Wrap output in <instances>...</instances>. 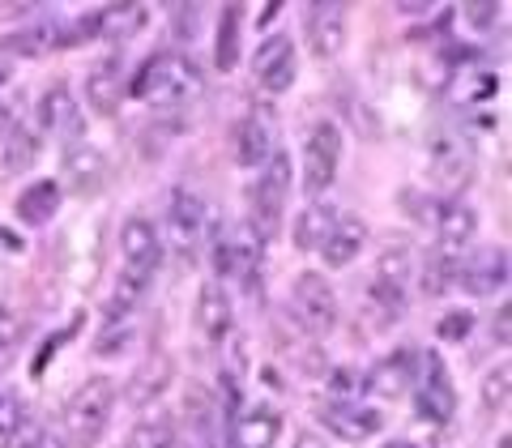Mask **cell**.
I'll return each instance as SVG.
<instances>
[{"label": "cell", "instance_id": "6da1fadb", "mask_svg": "<svg viewBox=\"0 0 512 448\" xmlns=\"http://www.w3.org/2000/svg\"><path fill=\"white\" fill-rule=\"evenodd\" d=\"M116 410V380L111 376H90L77 384V393L64 402L60 423H56V444L60 448H94Z\"/></svg>", "mask_w": 512, "mask_h": 448}, {"label": "cell", "instance_id": "7a4b0ae2", "mask_svg": "<svg viewBox=\"0 0 512 448\" xmlns=\"http://www.w3.org/2000/svg\"><path fill=\"white\" fill-rule=\"evenodd\" d=\"M205 90V77L201 69L192 64L188 56H154L146 60V69L137 73L133 82V94L146 99L154 107H184V103H197Z\"/></svg>", "mask_w": 512, "mask_h": 448}, {"label": "cell", "instance_id": "3957f363", "mask_svg": "<svg viewBox=\"0 0 512 448\" xmlns=\"http://www.w3.org/2000/svg\"><path fill=\"white\" fill-rule=\"evenodd\" d=\"M286 192H291V154L274 150L269 163L261 167V180L248 192V231L269 244L282 227V210H286Z\"/></svg>", "mask_w": 512, "mask_h": 448}, {"label": "cell", "instance_id": "277c9868", "mask_svg": "<svg viewBox=\"0 0 512 448\" xmlns=\"http://www.w3.org/2000/svg\"><path fill=\"white\" fill-rule=\"evenodd\" d=\"M338 167H342V133L333 120H320L303 137V192H308V201H320L333 188Z\"/></svg>", "mask_w": 512, "mask_h": 448}, {"label": "cell", "instance_id": "5b68a950", "mask_svg": "<svg viewBox=\"0 0 512 448\" xmlns=\"http://www.w3.org/2000/svg\"><path fill=\"white\" fill-rule=\"evenodd\" d=\"M427 158H431V180L444 192H461L474 180V146L461 128H436L427 141Z\"/></svg>", "mask_w": 512, "mask_h": 448}, {"label": "cell", "instance_id": "8992f818", "mask_svg": "<svg viewBox=\"0 0 512 448\" xmlns=\"http://www.w3.org/2000/svg\"><path fill=\"white\" fill-rule=\"evenodd\" d=\"M414 406H419L423 419L436 423V427H444L457 410L453 376H448V367H444V359L436 355V350L419 355V367H414Z\"/></svg>", "mask_w": 512, "mask_h": 448}, {"label": "cell", "instance_id": "52a82bcc", "mask_svg": "<svg viewBox=\"0 0 512 448\" xmlns=\"http://www.w3.org/2000/svg\"><path fill=\"white\" fill-rule=\"evenodd\" d=\"M291 308L299 316V325L308 333H316V338L338 325V291H333V286L325 282V274H316V269H308V274L295 278Z\"/></svg>", "mask_w": 512, "mask_h": 448}, {"label": "cell", "instance_id": "ba28073f", "mask_svg": "<svg viewBox=\"0 0 512 448\" xmlns=\"http://www.w3.org/2000/svg\"><path fill=\"white\" fill-rule=\"evenodd\" d=\"M252 77L261 82L265 94H286L299 77V56H295V43L286 35H269L252 56Z\"/></svg>", "mask_w": 512, "mask_h": 448}, {"label": "cell", "instance_id": "9c48e42d", "mask_svg": "<svg viewBox=\"0 0 512 448\" xmlns=\"http://www.w3.org/2000/svg\"><path fill=\"white\" fill-rule=\"evenodd\" d=\"M77 35H73V22H30L22 30H13V35L0 39V56H26V60H39L47 52H56V47H73Z\"/></svg>", "mask_w": 512, "mask_h": 448}, {"label": "cell", "instance_id": "30bf717a", "mask_svg": "<svg viewBox=\"0 0 512 448\" xmlns=\"http://www.w3.org/2000/svg\"><path fill=\"white\" fill-rule=\"evenodd\" d=\"M107 184V154L99 146H69L60 163V192L69 188L73 197H99Z\"/></svg>", "mask_w": 512, "mask_h": 448}, {"label": "cell", "instance_id": "8fae6325", "mask_svg": "<svg viewBox=\"0 0 512 448\" xmlns=\"http://www.w3.org/2000/svg\"><path fill=\"white\" fill-rule=\"evenodd\" d=\"M303 35H308V52L316 60H338L342 47H346V9L325 0V5H308L303 9Z\"/></svg>", "mask_w": 512, "mask_h": 448}, {"label": "cell", "instance_id": "7c38bea8", "mask_svg": "<svg viewBox=\"0 0 512 448\" xmlns=\"http://www.w3.org/2000/svg\"><path fill=\"white\" fill-rule=\"evenodd\" d=\"M167 235H171V248L180 256H197L201 239H205V205L197 192L188 188H175L171 192V210H167Z\"/></svg>", "mask_w": 512, "mask_h": 448}, {"label": "cell", "instance_id": "4fadbf2b", "mask_svg": "<svg viewBox=\"0 0 512 448\" xmlns=\"http://www.w3.org/2000/svg\"><path fill=\"white\" fill-rule=\"evenodd\" d=\"M436 252L444 256V261H453L461 265V256H466V248L474 244V231H478V214L470 210L466 201H457V197H448L440 205V214H436Z\"/></svg>", "mask_w": 512, "mask_h": 448}, {"label": "cell", "instance_id": "5bb4252c", "mask_svg": "<svg viewBox=\"0 0 512 448\" xmlns=\"http://www.w3.org/2000/svg\"><path fill=\"white\" fill-rule=\"evenodd\" d=\"M457 282L470 295H495L508 282V248H478L474 256H461Z\"/></svg>", "mask_w": 512, "mask_h": 448}, {"label": "cell", "instance_id": "9a60e30c", "mask_svg": "<svg viewBox=\"0 0 512 448\" xmlns=\"http://www.w3.org/2000/svg\"><path fill=\"white\" fill-rule=\"evenodd\" d=\"M274 154V116L269 111H248L235 124V163L239 167H265Z\"/></svg>", "mask_w": 512, "mask_h": 448}, {"label": "cell", "instance_id": "2e32d148", "mask_svg": "<svg viewBox=\"0 0 512 448\" xmlns=\"http://www.w3.org/2000/svg\"><path fill=\"white\" fill-rule=\"evenodd\" d=\"M39 128L47 137H60V141H73L77 133H82V116H77V99H73V90L56 82V86H47L43 90V99H39Z\"/></svg>", "mask_w": 512, "mask_h": 448}, {"label": "cell", "instance_id": "e0dca14e", "mask_svg": "<svg viewBox=\"0 0 512 448\" xmlns=\"http://www.w3.org/2000/svg\"><path fill=\"white\" fill-rule=\"evenodd\" d=\"M414 367H419V355L414 350H393V355H384L372 372L363 376V393L372 397H402L410 384H414Z\"/></svg>", "mask_w": 512, "mask_h": 448}, {"label": "cell", "instance_id": "ac0fdd59", "mask_svg": "<svg viewBox=\"0 0 512 448\" xmlns=\"http://www.w3.org/2000/svg\"><path fill=\"white\" fill-rule=\"evenodd\" d=\"M231 325H235V308H231L227 286L205 282L201 295H197V329L205 333V342H227Z\"/></svg>", "mask_w": 512, "mask_h": 448}, {"label": "cell", "instance_id": "d6986e66", "mask_svg": "<svg viewBox=\"0 0 512 448\" xmlns=\"http://www.w3.org/2000/svg\"><path fill=\"white\" fill-rule=\"evenodd\" d=\"M86 103L94 116L111 120L124 103V77H120V64L116 60H99L94 69L86 73Z\"/></svg>", "mask_w": 512, "mask_h": 448}, {"label": "cell", "instance_id": "ffe728a7", "mask_svg": "<svg viewBox=\"0 0 512 448\" xmlns=\"http://www.w3.org/2000/svg\"><path fill=\"white\" fill-rule=\"evenodd\" d=\"M363 244H367V222H363L359 214H338L329 239L320 244V256H325L329 269H346V265L359 256Z\"/></svg>", "mask_w": 512, "mask_h": 448}, {"label": "cell", "instance_id": "44dd1931", "mask_svg": "<svg viewBox=\"0 0 512 448\" xmlns=\"http://www.w3.org/2000/svg\"><path fill=\"white\" fill-rule=\"evenodd\" d=\"M320 419H325V427L338 431L342 440H367L372 431L384 427L380 410L359 406V402H329V406H320Z\"/></svg>", "mask_w": 512, "mask_h": 448}, {"label": "cell", "instance_id": "7402d4cb", "mask_svg": "<svg viewBox=\"0 0 512 448\" xmlns=\"http://www.w3.org/2000/svg\"><path fill=\"white\" fill-rule=\"evenodd\" d=\"M60 201H64V192L56 180H35L30 188L18 192L13 214H18V222H26V227H47V222L60 214Z\"/></svg>", "mask_w": 512, "mask_h": 448}, {"label": "cell", "instance_id": "603a6c76", "mask_svg": "<svg viewBox=\"0 0 512 448\" xmlns=\"http://www.w3.org/2000/svg\"><path fill=\"white\" fill-rule=\"evenodd\" d=\"M278 431H282V419L269 406L244 410L231 423V448H274L278 444Z\"/></svg>", "mask_w": 512, "mask_h": 448}, {"label": "cell", "instance_id": "cb8c5ba5", "mask_svg": "<svg viewBox=\"0 0 512 448\" xmlns=\"http://www.w3.org/2000/svg\"><path fill=\"white\" fill-rule=\"evenodd\" d=\"M333 222H338V210H333L325 197L308 201V205H303V214L295 218V244L303 252H320V244H325L329 231H333Z\"/></svg>", "mask_w": 512, "mask_h": 448}, {"label": "cell", "instance_id": "d4e9b609", "mask_svg": "<svg viewBox=\"0 0 512 448\" xmlns=\"http://www.w3.org/2000/svg\"><path fill=\"white\" fill-rule=\"evenodd\" d=\"M363 303H367V316H372V325H376V329H389L393 320H402V312H406V286L372 278Z\"/></svg>", "mask_w": 512, "mask_h": 448}, {"label": "cell", "instance_id": "484cf974", "mask_svg": "<svg viewBox=\"0 0 512 448\" xmlns=\"http://www.w3.org/2000/svg\"><path fill=\"white\" fill-rule=\"evenodd\" d=\"M239 39H244V9L227 5V9H222V22H218V39H214V64L222 73H231L239 64V56H244Z\"/></svg>", "mask_w": 512, "mask_h": 448}, {"label": "cell", "instance_id": "4316f807", "mask_svg": "<svg viewBox=\"0 0 512 448\" xmlns=\"http://www.w3.org/2000/svg\"><path fill=\"white\" fill-rule=\"evenodd\" d=\"M146 18L150 9L146 5H111V9H99V39H133L137 30H146Z\"/></svg>", "mask_w": 512, "mask_h": 448}, {"label": "cell", "instance_id": "83f0119b", "mask_svg": "<svg viewBox=\"0 0 512 448\" xmlns=\"http://www.w3.org/2000/svg\"><path fill=\"white\" fill-rule=\"evenodd\" d=\"M120 252L124 256H141V261H158L163 256V244H158V231H154V222L150 218H124V227H120Z\"/></svg>", "mask_w": 512, "mask_h": 448}, {"label": "cell", "instance_id": "f1b7e54d", "mask_svg": "<svg viewBox=\"0 0 512 448\" xmlns=\"http://www.w3.org/2000/svg\"><path fill=\"white\" fill-rule=\"evenodd\" d=\"M184 419H188V431H192V436H197L201 444H210V436H214V397L205 393L201 384H188Z\"/></svg>", "mask_w": 512, "mask_h": 448}, {"label": "cell", "instance_id": "f546056e", "mask_svg": "<svg viewBox=\"0 0 512 448\" xmlns=\"http://www.w3.org/2000/svg\"><path fill=\"white\" fill-rule=\"evenodd\" d=\"M419 282H423V291H427L431 299H436V295H448V286H457V265H453V261H444V256L431 248V252H427V261H423Z\"/></svg>", "mask_w": 512, "mask_h": 448}, {"label": "cell", "instance_id": "4dcf8cb0", "mask_svg": "<svg viewBox=\"0 0 512 448\" xmlns=\"http://www.w3.org/2000/svg\"><path fill=\"white\" fill-rule=\"evenodd\" d=\"M128 448H175V427L167 414H154V419H141L133 440H128Z\"/></svg>", "mask_w": 512, "mask_h": 448}, {"label": "cell", "instance_id": "1f68e13d", "mask_svg": "<svg viewBox=\"0 0 512 448\" xmlns=\"http://www.w3.org/2000/svg\"><path fill=\"white\" fill-rule=\"evenodd\" d=\"M22 427H26V402L18 393L0 389V448H13Z\"/></svg>", "mask_w": 512, "mask_h": 448}, {"label": "cell", "instance_id": "d6a6232c", "mask_svg": "<svg viewBox=\"0 0 512 448\" xmlns=\"http://www.w3.org/2000/svg\"><path fill=\"white\" fill-rule=\"evenodd\" d=\"M167 380H171V363L150 359V367H141L137 380H133V402H150V397H158L167 389Z\"/></svg>", "mask_w": 512, "mask_h": 448}, {"label": "cell", "instance_id": "836d02e7", "mask_svg": "<svg viewBox=\"0 0 512 448\" xmlns=\"http://www.w3.org/2000/svg\"><path fill=\"white\" fill-rule=\"evenodd\" d=\"M495 90H500V77L495 73H466L453 82V94L461 103H487V99H495Z\"/></svg>", "mask_w": 512, "mask_h": 448}, {"label": "cell", "instance_id": "e575fe53", "mask_svg": "<svg viewBox=\"0 0 512 448\" xmlns=\"http://www.w3.org/2000/svg\"><path fill=\"white\" fill-rule=\"evenodd\" d=\"M508 389H512V367H508V363L491 367V372L483 376V410H487V414L504 410V406H508Z\"/></svg>", "mask_w": 512, "mask_h": 448}, {"label": "cell", "instance_id": "d590c367", "mask_svg": "<svg viewBox=\"0 0 512 448\" xmlns=\"http://www.w3.org/2000/svg\"><path fill=\"white\" fill-rule=\"evenodd\" d=\"M39 154V141L26 133V128H5V167H30Z\"/></svg>", "mask_w": 512, "mask_h": 448}, {"label": "cell", "instance_id": "8d00e7d4", "mask_svg": "<svg viewBox=\"0 0 512 448\" xmlns=\"http://www.w3.org/2000/svg\"><path fill=\"white\" fill-rule=\"evenodd\" d=\"M376 278L406 286V278H410V244L384 248V252H380V265H376Z\"/></svg>", "mask_w": 512, "mask_h": 448}, {"label": "cell", "instance_id": "74e56055", "mask_svg": "<svg viewBox=\"0 0 512 448\" xmlns=\"http://www.w3.org/2000/svg\"><path fill=\"white\" fill-rule=\"evenodd\" d=\"M436 333H440V342H466L470 333H474V312L470 308H457V312L440 316Z\"/></svg>", "mask_w": 512, "mask_h": 448}, {"label": "cell", "instance_id": "f35d334b", "mask_svg": "<svg viewBox=\"0 0 512 448\" xmlns=\"http://www.w3.org/2000/svg\"><path fill=\"white\" fill-rule=\"evenodd\" d=\"M171 18H175V39H197V30H201V9L197 5H171Z\"/></svg>", "mask_w": 512, "mask_h": 448}, {"label": "cell", "instance_id": "ab89813d", "mask_svg": "<svg viewBox=\"0 0 512 448\" xmlns=\"http://www.w3.org/2000/svg\"><path fill=\"white\" fill-rule=\"evenodd\" d=\"M128 342V325H124V320H111V325L99 333V342H94V346H99V355H111V350H120Z\"/></svg>", "mask_w": 512, "mask_h": 448}, {"label": "cell", "instance_id": "60d3db41", "mask_svg": "<svg viewBox=\"0 0 512 448\" xmlns=\"http://www.w3.org/2000/svg\"><path fill=\"white\" fill-rule=\"evenodd\" d=\"M13 448H52V444H47V431L39 423H26L18 431V440H13Z\"/></svg>", "mask_w": 512, "mask_h": 448}, {"label": "cell", "instance_id": "b9f144b4", "mask_svg": "<svg viewBox=\"0 0 512 448\" xmlns=\"http://www.w3.org/2000/svg\"><path fill=\"white\" fill-rule=\"evenodd\" d=\"M466 18H470L478 30H487L491 18H500V5H466Z\"/></svg>", "mask_w": 512, "mask_h": 448}, {"label": "cell", "instance_id": "7bdbcfd3", "mask_svg": "<svg viewBox=\"0 0 512 448\" xmlns=\"http://www.w3.org/2000/svg\"><path fill=\"white\" fill-rule=\"evenodd\" d=\"M508 320H512V308H508V303H500V312H495V325H491V333H495V342H500V346H508V338H512Z\"/></svg>", "mask_w": 512, "mask_h": 448}, {"label": "cell", "instance_id": "ee69618b", "mask_svg": "<svg viewBox=\"0 0 512 448\" xmlns=\"http://www.w3.org/2000/svg\"><path fill=\"white\" fill-rule=\"evenodd\" d=\"M295 448H325V440L316 436V431H299V440H295Z\"/></svg>", "mask_w": 512, "mask_h": 448}, {"label": "cell", "instance_id": "f6af8a7d", "mask_svg": "<svg viewBox=\"0 0 512 448\" xmlns=\"http://www.w3.org/2000/svg\"><path fill=\"white\" fill-rule=\"evenodd\" d=\"M9 82H13V60L0 56V90H9Z\"/></svg>", "mask_w": 512, "mask_h": 448}, {"label": "cell", "instance_id": "bcb514c9", "mask_svg": "<svg viewBox=\"0 0 512 448\" xmlns=\"http://www.w3.org/2000/svg\"><path fill=\"white\" fill-rule=\"evenodd\" d=\"M278 9H282V5H265V13H261V22H256V26H269V18H274Z\"/></svg>", "mask_w": 512, "mask_h": 448}, {"label": "cell", "instance_id": "7dc6e473", "mask_svg": "<svg viewBox=\"0 0 512 448\" xmlns=\"http://www.w3.org/2000/svg\"><path fill=\"white\" fill-rule=\"evenodd\" d=\"M384 448H419V444H410V440H389Z\"/></svg>", "mask_w": 512, "mask_h": 448}, {"label": "cell", "instance_id": "c3c4849f", "mask_svg": "<svg viewBox=\"0 0 512 448\" xmlns=\"http://www.w3.org/2000/svg\"><path fill=\"white\" fill-rule=\"evenodd\" d=\"M500 448H512V444H508V436H504V440H500Z\"/></svg>", "mask_w": 512, "mask_h": 448}]
</instances>
